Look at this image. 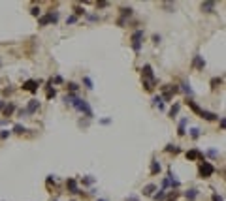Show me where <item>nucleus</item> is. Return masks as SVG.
Segmentation results:
<instances>
[{
	"mask_svg": "<svg viewBox=\"0 0 226 201\" xmlns=\"http://www.w3.org/2000/svg\"><path fill=\"white\" fill-rule=\"evenodd\" d=\"M143 36H145V32L140 28V30H136L134 34H132V49L136 51V53H140L141 51V41H143Z\"/></svg>",
	"mask_w": 226,
	"mask_h": 201,
	"instance_id": "obj_1",
	"label": "nucleus"
},
{
	"mask_svg": "<svg viewBox=\"0 0 226 201\" xmlns=\"http://www.w3.org/2000/svg\"><path fill=\"white\" fill-rule=\"evenodd\" d=\"M141 75H143V81L156 85V77H154V73H153V66H151V64H145L143 68H141Z\"/></svg>",
	"mask_w": 226,
	"mask_h": 201,
	"instance_id": "obj_2",
	"label": "nucleus"
},
{
	"mask_svg": "<svg viewBox=\"0 0 226 201\" xmlns=\"http://www.w3.org/2000/svg\"><path fill=\"white\" fill-rule=\"evenodd\" d=\"M213 173H215V167H213L209 162L203 160V162L200 164V177H202V178H209Z\"/></svg>",
	"mask_w": 226,
	"mask_h": 201,
	"instance_id": "obj_3",
	"label": "nucleus"
},
{
	"mask_svg": "<svg viewBox=\"0 0 226 201\" xmlns=\"http://www.w3.org/2000/svg\"><path fill=\"white\" fill-rule=\"evenodd\" d=\"M59 21V11H51V13H47V15H43V17H40V21L38 23L41 25V27H45V25H49V23H57Z\"/></svg>",
	"mask_w": 226,
	"mask_h": 201,
	"instance_id": "obj_4",
	"label": "nucleus"
},
{
	"mask_svg": "<svg viewBox=\"0 0 226 201\" xmlns=\"http://www.w3.org/2000/svg\"><path fill=\"white\" fill-rule=\"evenodd\" d=\"M38 86H40V81H36V79H28V81H25L23 83V90H28V92H38Z\"/></svg>",
	"mask_w": 226,
	"mask_h": 201,
	"instance_id": "obj_5",
	"label": "nucleus"
},
{
	"mask_svg": "<svg viewBox=\"0 0 226 201\" xmlns=\"http://www.w3.org/2000/svg\"><path fill=\"white\" fill-rule=\"evenodd\" d=\"M38 109H40V102H38V100H30L25 111H27V115H34Z\"/></svg>",
	"mask_w": 226,
	"mask_h": 201,
	"instance_id": "obj_6",
	"label": "nucleus"
},
{
	"mask_svg": "<svg viewBox=\"0 0 226 201\" xmlns=\"http://www.w3.org/2000/svg\"><path fill=\"white\" fill-rule=\"evenodd\" d=\"M187 158H189V160H202V162L206 160V158H203V154H202L200 150H196V149H192V150L187 152Z\"/></svg>",
	"mask_w": 226,
	"mask_h": 201,
	"instance_id": "obj_7",
	"label": "nucleus"
},
{
	"mask_svg": "<svg viewBox=\"0 0 226 201\" xmlns=\"http://www.w3.org/2000/svg\"><path fill=\"white\" fill-rule=\"evenodd\" d=\"M192 66H194L196 70H203V68H206V60H203V57L196 55V57H194V62H192Z\"/></svg>",
	"mask_w": 226,
	"mask_h": 201,
	"instance_id": "obj_8",
	"label": "nucleus"
},
{
	"mask_svg": "<svg viewBox=\"0 0 226 201\" xmlns=\"http://www.w3.org/2000/svg\"><path fill=\"white\" fill-rule=\"evenodd\" d=\"M66 186H68V190H70L72 194H79V188H77V181H76V178H68Z\"/></svg>",
	"mask_w": 226,
	"mask_h": 201,
	"instance_id": "obj_9",
	"label": "nucleus"
},
{
	"mask_svg": "<svg viewBox=\"0 0 226 201\" xmlns=\"http://www.w3.org/2000/svg\"><path fill=\"white\" fill-rule=\"evenodd\" d=\"M215 6H217V2H202V11H206V13H211L213 10H215Z\"/></svg>",
	"mask_w": 226,
	"mask_h": 201,
	"instance_id": "obj_10",
	"label": "nucleus"
},
{
	"mask_svg": "<svg viewBox=\"0 0 226 201\" xmlns=\"http://www.w3.org/2000/svg\"><path fill=\"white\" fill-rule=\"evenodd\" d=\"M202 119H206V120H219V115L211 113V111H202Z\"/></svg>",
	"mask_w": 226,
	"mask_h": 201,
	"instance_id": "obj_11",
	"label": "nucleus"
},
{
	"mask_svg": "<svg viewBox=\"0 0 226 201\" xmlns=\"http://www.w3.org/2000/svg\"><path fill=\"white\" fill-rule=\"evenodd\" d=\"M177 133H179V136H185V133H187V119H181L179 128H177Z\"/></svg>",
	"mask_w": 226,
	"mask_h": 201,
	"instance_id": "obj_12",
	"label": "nucleus"
},
{
	"mask_svg": "<svg viewBox=\"0 0 226 201\" xmlns=\"http://www.w3.org/2000/svg\"><path fill=\"white\" fill-rule=\"evenodd\" d=\"M13 111H15V105L13 103H6V107L2 109V113H4V117H11Z\"/></svg>",
	"mask_w": 226,
	"mask_h": 201,
	"instance_id": "obj_13",
	"label": "nucleus"
},
{
	"mask_svg": "<svg viewBox=\"0 0 226 201\" xmlns=\"http://www.w3.org/2000/svg\"><path fill=\"white\" fill-rule=\"evenodd\" d=\"M187 103H189V107H190V109L194 111V113H198V115H202V111H203V109H202V107H200V105H198L196 102H192V100H187Z\"/></svg>",
	"mask_w": 226,
	"mask_h": 201,
	"instance_id": "obj_14",
	"label": "nucleus"
},
{
	"mask_svg": "<svg viewBox=\"0 0 226 201\" xmlns=\"http://www.w3.org/2000/svg\"><path fill=\"white\" fill-rule=\"evenodd\" d=\"M166 195H168V194H166V190H162V188L158 190V194H153V197H154L156 201H164V199H166Z\"/></svg>",
	"mask_w": 226,
	"mask_h": 201,
	"instance_id": "obj_15",
	"label": "nucleus"
},
{
	"mask_svg": "<svg viewBox=\"0 0 226 201\" xmlns=\"http://www.w3.org/2000/svg\"><path fill=\"white\" fill-rule=\"evenodd\" d=\"M156 173H160V164L156 160H153L151 162V175H156Z\"/></svg>",
	"mask_w": 226,
	"mask_h": 201,
	"instance_id": "obj_16",
	"label": "nucleus"
},
{
	"mask_svg": "<svg viewBox=\"0 0 226 201\" xmlns=\"http://www.w3.org/2000/svg\"><path fill=\"white\" fill-rule=\"evenodd\" d=\"M154 190H156V186H154V184H147V186L143 188V195H153V194H154Z\"/></svg>",
	"mask_w": 226,
	"mask_h": 201,
	"instance_id": "obj_17",
	"label": "nucleus"
},
{
	"mask_svg": "<svg viewBox=\"0 0 226 201\" xmlns=\"http://www.w3.org/2000/svg\"><path fill=\"white\" fill-rule=\"evenodd\" d=\"M185 197H187L189 201H194V199L198 197V190H194V188H192V190H189V192L185 194Z\"/></svg>",
	"mask_w": 226,
	"mask_h": 201,
	"instance_id": "obj_18",
	"label": "nucleus"
},
{
	"mask_svg": "<svg viewBox=\"0 0 226 201\" xmlns=\"http://www.w3.org/2000/svg\"><path fill=\"white\" fill-rule=\"evenodd\" d=\"M179 109H181V103H173V105H172V109H170V117H172V119L179 113Z\"/></svg>",
	"mask_w": 226,
	"mask_h": 201,
	"instance_id": "obj_19",
	"label": "nucleus"
},
{
	"mask_svg": "<svg viewBox=\"0 0 226 201\" xmlns=\"http://www.w3.org/2000/svg\"><path fill=\"white\" fill-rule=\"evenodd\" d=\"M83 85H85V88H89V90H93V88H94L93 79H90V77H83Z\"/></svg>",
	"mask_w": 226,
	"mask_h": 201,
	"instance_id": "obj_20",
	"label": "nucleus"
},
{
	"mask_svg": "<svg viewBox=\"0 0 226 201\" xmlns=\"http://www.w3.org/2000/svg\"><path fill=\"white\" fill-rule=\"evenodd\" d=\"M153 103L158 105V109H164V103H162V98H160V96H154V98H153Z\"/></svg>",
	"mask_w": 226,
	"mask_h": 201,
	"instance_id": "obj_21",
	"label": "nucleus"
},
{
	"mask_svg": "<svg viewBox=\"0 0 226 201\" xmlns=\"http://www.w3.org/2000/svg\"><path fill=\"white\" fill-rule=\"evenodd\" d=\"M68 90H70L72 94H76V92L79 90V86H77V83H68Z\"/></svg>",
	"mask_w": 226,
	"mask_h": 201,
	"instance_id": "obj_22",
	"label": "nucleus"
},
{
	"mask_svg": "<svg viewBox=\"0 0 226 201\" xmlns=\"http://www.w3.org/2000/svg\"><path fill=\"white\" fill-rule=\"evenodd\" d=\"M181 86H183V90H185V92H187L189 96H192V94H194V90H192V88H190V85H189V83H183V85H181Z\"/></svg>",
	"mask_w": 226,
	"mask_h": 201,
	"instance_id": "obj_23",
	"label": "nucleus"
},
{
	"mask_svg": "<svg viewBox=\"0 0 226 201\" xmlns=\"http://www.w3.org/2000/svg\"><path fill=\"white\" fill-rule=\"evenodd\" d=\"M166 150H168V152H173V154H177V152H181V149H179L177 145H168V147H166Z\"/></svg>",
	"mask_w": 226,
	"mask_h": 201,
	"instance_id": "obj_24",
	"label": "nucleus"
},
{
	"mask_svg": "<svg viewBox=\"0 0 226 201\" xmlns=\"http://www.w3.org/2000/svg\"><path fill=\"white\" fill-rule=\"evenodd\" d=\"M13 132H15V133H25V132H27V128H25V126H21V124H15V126H13Z\"/></svg>",
	"mask_w": 226,
	"mask_h": 201,
	"instance_id": "obj_25",
	"label": "nucleus"
},
{
	"mask_svg": "<svg viewBox=\"0 0 226 201\" xmlns=\"http://www.w3.org/2000/svg\"><path fill=\"white\" fill-rule=\"evenodd\" d=\"M220 83H222V77H213V79H211V86H213V88H217Z\"/></svg>",
	"mask_w": 226,
	"mask_h": 201,
	"instance_id": "obj_26",
	"label": "nucleus"
},
{
	"mask_svg": "<svg viewBox=\"0 0 226 201\" xmlns=\"http://www.w3.org/2000/svg\"><path fill=\"white\" fill-rule=\"evenodd\" d=\"M190 137H192V139H198V137H200V130H198V128H192V130H190Z\"/></svg>",
	"mask_w": 226,
	"mask_h": 201,
	"instance_id": "obj_27",
	"label": "nucleus"
},
{
	"mask_svg": "<svg viewBox=\"0 0 226 201\" xmlns=\"http://www.w3.org/2000/svg\"><path fill=\"white\" fill-rule=\"evenodd\" d=\"M10 130H0V139H6V137H10Z\"/></svg>",
	"mask_w": 226,
	"mask_h": 201,
	"instance_id": "obj_28",
	"label": "nucleus"
},
{
	"mask_svg": "<svg viewBox=\"0 0 226 201\" xmlns=\"http://www.w3.org/2000/svg\"><path fill=\"white\" fill-rule=\"evenodd\" d=\"M121 13H123V19H124L126 15H132V8H123V10H121Z\"/></svg>",
	"mask_w": 226,
	"mask_h": 201,
	"instance_id": "obj_29",
	"label": "nucleus"
},
{
	"mask_svg": "<svg viewBox=\"0 0 226 201\" xmlns=\"http://www.w3.org/2000/svg\"><path fill=\"white\" fill-rule=\"evenodd\" d=\"M76 21H77V17H76V15H70V17L66 19V23H68V25H74Z\"/></svg>",
	"mask_w": 226,
	"mask_h": 201,
	"instance_id": "obj_30",
	"label": "nucleus"
},
{
	"mask_svg": "<svg viewBox=\"0 0 226 201\" xmlns=\"http://www.w3.org/2000/svg\"><path fill=\"white\" fill-rule=\"evenodd\" d=\"M57 96V90H55V88H49V90H47V98L51 100V98H55Z\"/></svg>",
	"mask_w": 226,
	"mask_h": 201,
	"instance_id": "obj_31",
	"label": "nucleus"
},
{
	"mask_svg": "<svg viewBox=\"0 0 226 201\" xmlns=\"http://www.w3.org/2000/svg\"><path fill=\"white\" fill-rule=\"evenodd\" d=\"M207 156H211V158H217V156H219V152H217L215 149H211V150H207Z\"/></svg>",
	"mask_w": 226,
	"mask_h": 201,
	"instance_id": "obj_32",
	"label": "nucleus"
},
{
	"mask_svg": "<svg viewBox=\"0 0 226 201\" xmlns=\"http://www.w3.org/2000/svg\"><path fill=\"white\" fill-rule=\"evenodd\" d=\"M30 13H32L34 17H38V15L41 13V10H40V8H32V10H30Z\"/></svg>",
	"mask_w": 226,
	"mask_h": 201,
	"instance_id": "obj_33",
	"label": "nucleus"
},
{
	"mask_svg": "<svg viewBox=\"0 0 226 201\" xmlns=\"http://www.w3.org/2000/svg\"><path fill=\"white\" fill-rule=\"evenodd\" d=\"M83 182H85V184H93V182H94V178H93V177H87Z\"/></svg>",
	"mask_w": 226,
	"mask_h": 201,
	"instance_id": "obj_34",
	"label": "nucleus"
},
{
	"mask_svg": "<svg viewBox=\"0 0 226 201\" xmlns=\"http://www.w3.org/2000/svg\"><path fill=\"white\" fill-rule=\"evenodd\" d=\"M83 13H85V10H81V8H76V17H77V15H83Z\"/></svg>",
	"mask_w": 226,
	"mask_h": 201,
	"instance_id": "obj_35",
	"label": "nucleus"
},
{
	"mask_svg": "<svg viewBox=\"0 0 226 201\" xmlns=\"http://www.w3.org/2000/svg\"><path fill=\"white\" fill-rule=\"evenodd\" d=\"M213 201H224V199H222L219 194H213Z\"/></svg>",
	"mask_w": 226,
	"mask_h": 201,
	"instance_id": "obj_36",
	"label": "nucleus"
},
{
	"mask_svg": "<svg viewBox=\"0 0 226 201\" xmlns=\"http://www.w3.org/2000/svg\"><path fill=\"white\" fill-rule=\"evenodd\" d=\"M6 103H8V102H4V100H0V111H2V109L6 107Z\"/></svg>",
	"mask_w": 226,
	"mask_h": 201,
	"instance_id": "obj_37",
	"label": "nucleus"
},
{
	"mask_svg": "<svg viewBox=\"0 0 226 201\" xmlns=\"http://www.w3.org/2000/svg\"><path fill=\"white\" fill-rule=\"evenodd\" d=\"M153 41H154V43H158V41H160V36H156V34H154V36H153Z\"/></svg>",
	"mask_w": 226,
	"mask_h": 201,
	"instance_id": "obj_38",
	"label": "nucleus"
},
{
	"mask_svg": "<svg viewBox=\"0 0 226 201\" xmlns=\"http://www.w3.org/2000/svg\"><path fill=\"white\" fill-rule=\"evenodd\" d=\"M126 201H140V199H138V197H136V195H130V197H128Z\"/></svg>",
	"mask_w": 226,
	"mask_h": 201,
	"instance_id": "obj_39",
	"label": "nucleus"
},
{
	"mask_svg": "<svg viewBox=\"0 0 226 201\" xmlns=\"http://www.w3.org/2000/svg\"><path fill=\"white\" fill-rule=\"evenodd\" d=\"M62 81H64V79H62L60 75H57V77H55V83H62Z\"/></svg>",
	"mask_w": 226,
	"mask_h": 201,
	"instance_id": "obj_40",
	"label": "nucleus"
},
{
	"mask_svg": "<svg viewBox=\"0 0 226 201\" xmlns=\"http://www.w3.org/2000/svg\"><path fill=\"white\" fill-rule=\"evenodd\" d=\"M109 122H111L109 119H102V120H100V124H109Z\"/></svg>",
	"mask_w": 226,
	"mask_h": 201,
	"instance_id": "obj_41",
	"label": "nucleus"
},
{
	"mask_svg": "<svg viewBox=\"0 0 226 201\" xmlns=\"http://www.w3.org/2000/svg\"><path fill=\"white\" fill-rule=\"evenodd\" d=\"M224 126H226V120H224V119H222V117H220V128H222V130H224Z\"/></svg>",
	"mask_w": 226,
	"mask_h": 201,
	"instance_id": "obj_42",
	"label": "nucleus"
},
{
	"mask_svg": "<svg viewBox=\"0 0 226 201\" xmlns=\"http://www.w3.org/2000/svg\"><path fill=\"white\" fill-rule=\"evenodd\" d=\"M98 201H107V199H98Z\"/></svg>",
	"mask_w": 226,
	"mask_h": 201,
	"instance_id": "obj_43",
	"label": "nucleus"
}]
</instances>
